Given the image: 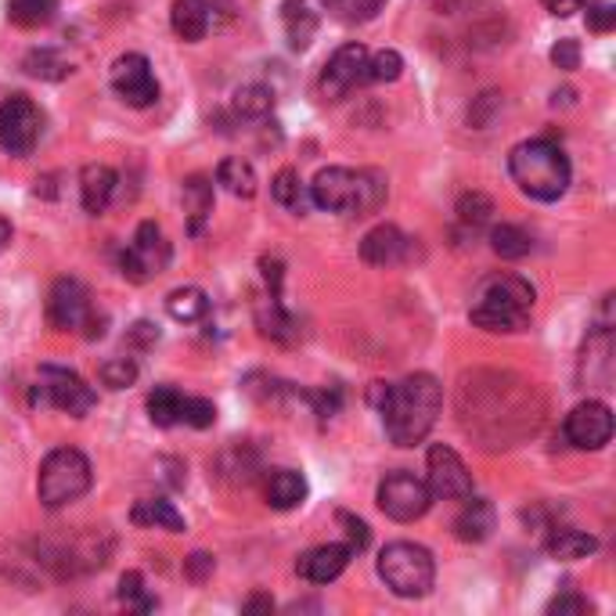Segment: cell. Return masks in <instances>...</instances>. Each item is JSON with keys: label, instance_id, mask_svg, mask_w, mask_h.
<instances>
[{"label": "cell", "instance_id": "6da1fadb", "mask_svg": "<svg viewBox=\"0 0 616 616\" xmlns=\"http://www.w3.org/2000/svg\"><path fill=\"white\" fill-rule=\"evenodd\" d=\"M372 404L383 411V426L389 443L397 448H415L429 437V429L437 426L443 389L432 375L415 372L400 383H372Z\"/></svg>", "mask_w": 616, "mask_h": 616}, {"label": "cell", "instance_id": "7a4b0ae2", "mask_svg": "<svg viewBox=\"0 0 616 616\" xmlns=\"http://www.w3.org/2000/svg\"><path fill=\"white\" fill-rule=\"evenodd\" d=\"M534 314V285L519 274H491L473 293V318L483 332H522Z\"/></svg>", "mask_w": 616, "mask_h": 616}, {"label": "cell", "instance_id": "3957f363", "mask_svg": "<svg viewBox=\"0 0 616 616\" xmlns=\"http://www.w3.org/2000/svg\"><path fill=\"white\" fill-rule=\"evenodd\" d=\"M508 169L522 195H530L537 202H556L570 188V160L562 148L548 138L522 141L508 155Z\"/></svg>", "mask_w": 616, "mask_h": 616}, {"label": "cell", "instance_id": "277c9868", "mask_svg": "<svg viewBox=\"0 0 616 616\" xmlns=\"http://www.w3.org/2000/svg\"><path fill=\"white\" fill-rule=\"evenodd\" d=\"M310 202L329 213H375L386 202V177L378 169H346L329 166L314 177Z\"/></svg>", "mask_w": 616, "mask_h": 616}, {"label": "cell", "instance_id": "5b68a950", "mask_svg": "<svg viewBox=\"0 0 616 616\" xmlns=\"http://www.w3.org/2000/svg\"><path fill=\"white\" fill-rule=\"evenodd\" d=\"M95 483V469L90 458L76 448H55L41 462V476H36V497L44 508H65L90 491Z\"/></svg>", "mask_w": 616, "mask_h": 616}, {"label": "cell", "instance_id": "8992f818", "mask_svg": "<svg viewBox=\"0 0 616 616\" xmlns=\"http://www.w3.org/2000/svg\"><path fill=\"white\" fill-rule=\"evenodd\" d=\"M378 576L397 598H422L429 595L432 581H437V562L422 544L411 541H393L378 556Z\"/></svg>", "mask_w": 616, "mask_h": 616}, {"label": "cell", "instance_id": "52a82bcc", "mask_svg": "<svg viewBox=\"0 0 616 616\" xmlns=\"http://www.w3.org/2000/svg\"><path fill=\"white\" fill-rule=\"evenodd\" d=\"M36 400L51 404L73 418H84L95 411L98 393L95 386H87L80 375L69 369H58V364H44L41 369V386H36Z\"/></svg>", "mask_w": 616, "mask_h": 616}, {"label": "cell", "instance_id": "ba28073f", "mask_svg": "<svg viewBox=\"0 0 616 616\" xmlns=\"http://www.w3.org/2000/svg\"><path fill=\"white\" fill-rule=\"evenodd\" d=\"M169 264V242L163 228L155 224V220H144V224L138 228L134 242H130V249H123L120 253V271L123 278L130 282H148L155 278V274H163Z\"/></svg>", "mask_w": 616, "mask_h": 616}, {"label": "cell", "instance_id": "9c48e42d", "mask_svg": "<svg viewBox=\"0 0 616 616\" xmlns=\"http://www.w3.org/2000/svg\"><path fill=\"white\" fill-rule=\"evenodd\" d=\"M378 508L397 519V522H415L429 513L432 505V494H429V483L418 480L411 473H389L383 483H378Z\"/></svg>", "mask_w": 616, "mask_h": 616}, {"label": "cell", "instance_id": "30bf717a", "mask_svg": "<svg viewBox=\"0 0 616 616\" xmlns=\"http://www.w3.org/2000/svg\"><path fill=\"white\" fill-rule=\"evenodd\" d=\"M36 141H41V109L25 95L0 101V148L11 155H30Z\"/></svg>", "mask_w": 616, "mask_h": 616}, {"label": "cell", "instance_id": "8fae6325", "mask_svg": "<svg viewBox=\"0 0 616 616\" xmlns=\"http://www.w3.org/2000/svg\"><path fill=\"white\" fill-rule=\"evenodd\" d=\"M429 494L443 497V502H462V497L473 494V476H469V465L458 458L454 448L448 443H432L429 448Z\"/></svg>", "mask_w": 616, "mask_h": 616}, {"label": "cell", "instance_id": "7c38bea8", "mask_svg": "<svg viewBox=\"0 0 616 616\" xmlns=\"http://www.w3.org/2000/svg\"><path fill=\"white\" fill-rule=\"evenodd\" d=\"M369 84V47L343 44L321 69V95L329 101L346 98L353 87Z\"/></svg>", "mask_w": 616, "mask_h": 616}, {"label": "cell", "instance_id": "4fadbf2b", "mask_svg": "<svg viewBox=\"0 0 616 616\" xmlns=\"http://www.w3.org/2000/svg\"><path fill=\"white\" fill-rule=\"evenodd\" d=\"M112 90L127 105H134V109H148V105L160 98V84H155L152 62L138 55V51L120 55L112 62Z\"/></svg>", "mask_w": 616, "mask_h": 616}, {"label": "cell", "instance_id": "5bb4252c", "mask_svg": "<svg viewBox=\"0 0 616 616\" xmlns=\"http://www.w3.org/2000/svg\"><path fill=\"white\" fill-rule=\"evenodd\" d=\"M90 288L80 278H58L47 293V324L55 332H73L84 329L90 318Z\"/></svg>", "mask_w": 616, "mask_h": 616}, {"label": "cell", "instance_id": "9a60e30c", "mask_svg": "<svg viewBox=\"0 0 616 616\" xmlns=\"http://www.w3.org/2000/svg\"><path fill=\"white\" fill-rule=\"evenodd\" d=\"M562 429L576 451H602L613 440V411L602 400H584L566 415Z\"/></svg>", "mask_w": 616, "mask_h": 616}, {"label": "cell", "instance_id": "2e32d148", "mask_svg": "<svg viewBox=\"0 0 616 616\" xmlns=\"http://www.w3.org/2000/svg\"><path fill=\"white\" fill-rule=\"evenodd\" d=\"M411 242L415 239H408L400 228L378 224L361 239V260L372 267H393V264H400V260L411 256Z\"/></svg>", "mask_w": 616, "mask_h": 616}, {"label": "cell", "instance_id": "e0dca14e", "mask_svg": "<svg viewBox=\"0 0 616 616\" xmlns=\"http://www.w3.org/2000/svg\"><path fill=\"white\" fill-rule=\"evenodd\" d=\"M353 552L346 544H318L296 559V573L310 584H332L350 566Z\"/></svg>", "mask_w": 616, "mask_h": 616}, {"label": "cell", "instance_id": "ac0fdd59", "mask_svg": "<svg viewBox=\"0 0 616 616\" xmlns=\"http://www.w3.org/2000/svg\"><path fill=\"white\" fill-rule=\"evenodd\" d=\"M494 534V505L487 497H465L462 513L454 516V537L465 544H480Z\"/></svg>", "mask_w": 616, "mask_h": 616}, {"label": "cell", "instance_id": "d6986e66", "mask_svg": "<svg viewBox=\"0 0 616 616\" xmlns=\"http://www.w3.org/2000/svg\"><path fill=\"white\" fill-rule=\"evenodd\" d=\"M116 185H120V177H116V169L112 166H105V163H90L84 166V174H80V199H84V209L87 213H105L112 202V195H116Z\"/></svg>", "mask_w": 616, "mask_h": 616}, {"label": "cell", "instance_id": "ffe728a7", "mask_svg": "<svg viewBox=\"0 0 616 616\" xmlns=\"http://www.w3.org/2000/svg\"><path fill=\"white\" fill-rule=\"evenodd\" d=\"M267 505L278 508V513H288V508H299L307 502V480L296 469H274L264 483Z\"/></svg>", "mask_w": 616, "mask_h": 616}, {"label": "cell", "instance_id": "44dd1931", "mask_svg": "<svg viewBox=\"0 0 616 616\" xmlns=\"http://www.w3.org/2000/svg\"><path fill=\"white\" fill-rule=\"evenodd\" d=\"M209 22H213V15H209V0H174L169 25H174V33L180 41L199 44L209 33Z\"/></svg>", "mask_w": 616, "mask_h": 616}, {"label": "cell", "instance_id": "7402d4cb", "mask_svg": "<svg viewBox=\"0 0 616 616\" xmlns=\"http://www.w3.org/2000/svg\"><path fill=\"white\" fill-rule=\"evenodd\" d=\"M130 519H134L138 527H155V530H169V534L185 530V516H180L174 502H166V497H144V502L134 505Z\"/></svg>", "mask_w": 616, "mask_h": 616}, {"label": "cell", "instance_id": "603a6c76", "mask_svg": "<svg viewBox=\"0 0 616 616\" xmlns=\"http://www.w3.org/2000/svg\"><path fill=\"white\" fill-rule=\"evenodd\" d=\"M256 324H260V332L278 339V343H293V336H296L293 314H285L282 296H271V293L256 304Z\"/></svg>", "mask_w": 616, "mask_h": 616}, {"label": "cell", "instance_id": "cb8c5ba5", "mask_svg": "<svg viewBox=\"0 0 616 616\" xmlns=\"http://www.w3.org/2000/svg\"><path fill=\"white\" fill-rule=\"evenodd\" d=\"M318 33V11H310L307 0H285V36L296 51L310 47Z\"/></svg>", "mask_w": 616, "mask_h": 616}, {"label": "cell", "instance_id": "d4e9b609", "mask_svg": "<svg viewBox=\"0 0 616 616\" xmlns=\"http://www.w3.org/2000/svg\"><path fill=\"white\" fill-rule=\"evenodd\" d=\"M148 418L160 429L177 426L180 418H185V393L174 386H155L148 393Z\"/></svg>", "mask_w": 616, "mask_h": 616}, {"label": "cell", "instance_id": "484cf974", "mask_svg": "<svg viewBox=\"0 0 616 616\" xmlns=\"http://www.w3.org/2000/svg\"><path fill=\"white\" fill-rule=\"evenodd\" d=\"M217 185H224L234 199H253L256 195V169L245 160H224L217 166Z\"/></svg>", "mask_w": 616, "mask_h": 616}, {"label": "cell", "instance_id": "4316f807", "mask_svg": "<svg viewBox=\"0 0 616 616\" xmlns=\"http://www.w3.org/2000/svg\"><path fill=\"white\" fill-rule=\"evenodd\" d=\"M58 15V0H8V19L19 30H41Z\"/></svg>", "mask_w": 616, "mask_h": 616}, {"label": "cell", "instance_id": "83f0119b", "mask_svg": "<svg viewBox=\"0 0 616 616\" xmlns=\"http://www.w3.org/2000/svg\"><path fill=\"white\" fill-rule=\"evenodd\" d=\"M166 310L174 321H202L209 314V296L195 285L174 288V293L166 296Z\"/></svg>", "mask_w": 616, "mask_h": 616}, {"label": "cell", "instance_id": "f1b7e54d", "mask_svg": "<svg viewBox=\"0 0 616 616\" xmlns=\"http://www.w3.org/2000/svg\"><path fill=\"white\" fill-rule=\"evenodd\" d=\"M595 548H598V541L584 530H556L552 541H548V552H552L559 562L587 559V556H595Z\"/></svg>", "mask_w": 616, "mask_h": 616}, {"label": "cell", "instance_id": "f546056e", "mask_svg": "<svg viewBox=\"0 0 616 616\" xmlns=\"http://www.w3.org/2000/svg\"><path fill=\"white\" fill-rule=\"evenodd\" d=\"M22 69L33 76V80H65L73 73V65L65 62L58 51L51 47H33L30 55L22 58Z\"/></svg>", "mask_w": 616, "mask_h": 616}, {"label": "cell", "instance_id": "4dcf8cb0", "mask_svg": "<svg viewBox=\"0 0 616 616\" xmlns=\"http://www.w3.org/2000/svg\"><path fill=\"white\" fill-rule=\"evenodd\" d=\"M185 209H188V217H191V231L199 234L202 231V220L213 213V185L202 177V174H195L185 180Z\"/></svg>", "mask_w": 616, "mask_h": 616}, {"label": "cell", "instance_id": "1f68e13d", "mask_svg": "<svg viewBox=\"0 0 616 616\" xmlns=\"http://www.w3.org/2000/svg\"><path fill=\"white\" fill-rule=\"evenodd\" d=\"M491 249L502 260H522L534 249V242H530V234L516 224H497L491 228Z\"/></svg>", "mask_w": 616, "mask_h": 616}, {"label": "cell", "instance_id": "d6a6232c", "mask_svg": "<svg viewBox=\"0 0 616 616\" xmlns=\"http://www.w3.org/2000/svg\"><path fill=\"white\" fill-rule=\"evenodd\" d=\"M271 195H274V202L293 209V213H304L307 202H310V191L304 188V180H299L296 169H282V174L274 177Z\"/></svg>", "mask_w": 616, "mask_h": 616}, {"label": "cell", "instance_id": "836d02e7", "mask_svg": "<svg viewBox=\"0 0 616 616\" xmlns=\"http://www.w3.org/2000/svg\"><path fill=\"white\" fill-rule=\"evenodd\" d=\"M274 109V90L264 84H245L234 90V112L245 116V120H260Z\"/></svg>", "mask_w": 616, "mask_h": 616}, {"label": "cell", "instance_id": "e575fe53", "mask_svg": "<svg viewBox=\"0 0 616 616\" xmlns=\"http://www.w3.org/2000/svg\"><path fill=\"white\" fill-rule=\"evenodd\" d=\"M491 213H494V202L487 199V195L480 191H469L458 199V224L469 228V231H480L491 224Z\"/></svg>", "mask_w": 616, "mask_h": 616}, {"label": "cell", "instance_id": "d590c367", "mask_svg": "<svg viewBox=\"0 0 616 616\" xmlns=\"http://www.w3.org/2000/svg\"><path fill=\"white\" fill-rule=\"evenodd\" d=\"M386 0H324V8L343 22H372Z\"/></svg>", "mask_w": 616, "mask_h": 616}, {"label": "cell", "instance_id": "8d00e7d4", "mask_svg": "<svg viewBox=\"0 0 616 616\" xmlns=\"http://www.w3.org/2000/svg\"><path fill=\"white\" fill-rule=\"evenodd\" d=\"M98 378H101V386H109V389H127L138 383V364L130 358H109L98 369Z\"/></svg>", "mask_w": 616, "mask_h": 616}, {"label": "cell", "instance_id": "74e56055", "mask_svg": "<svg viewBox=\"0 0 616 616\" xmlns=\"http://www.w3.org/2000/svg\"><path fill=\"white\" fill-rule=\"evenodd\" d=\"M404 73V58L397 55V51H378V55H369V80L375 84H393L400 80Z\"/></svg>", "mask_w": 616, "mask_h": 616}, {"label": "cell", "instance_id": "f35d334b", "mask_svg": "<svg viewBox=\"0 0 616 616\" xmlns=\"http://www.w3.org/2000/svg\"><path fill=\"white\" fill-rule=\"evenodd\" d=\"M120 602H127V606H134V609H141V613H148V609H155V598L144 592V576L141 573H123V581H120Z\"/></svg>", "mask_w": 616, "mask_h": 616}, {"label": "cell", "instance_id": "ab89813d", "mask_svg": "<svg viewBox=\"0 0 616 616\" xmlns=\"http://www.w3.org/2000/svg\"><path fill=\"white\" fill-rule=\"evenodd\" d=\"M336 519H339V527H343V534H346V548H350V552L353 556L364 552V548H369V541H372L369 522L358 519V516H350V513H339Z\"/></svg>", "mask_w": 616, "mask_h": 616}, {"label": "cell", "instance_id": "60d3db41", "mask_svg": "<svg viewBox=\"0 0 616 616\" xmlns=\"http://www.w3.org/2000/svg\"><path fill=\"white\" fill-rule=\"evenodd\" d=\"M180 422H188L195 429H209L217 422V408L213 400H202V397H185V418Z\"/></svg>", "mask_w": 616, "mask_h": 616}, {"label": "cell", "instance_id": "b9f144b4", "mask_svg": "<svg viewBox=\"0 0 616 616\" xmlns=\"http://www.w3.org/2000/svg\"><path fill=\"white\" fill-rule=\"evenodd\" d=\"M548 613L552 616H584V613H592V602H587L584 595H576V592H566V595L548 602Z\"/></svg>", "mask_w": 616, "mask_h": 616}, {"label": "cell", "instance_id": "7bdbcfd3", "mask_svg": "<svg viewBox=\"0 0 616 616\" xmlns=\"http://www.w3.org/2000/svg\"><path fill=\"white\" fill-rule=\"evenodd\" d=\"M552 62L559 65V69H576V65H581V44H576V41H570V36H566V41H559L556 47H552Z\"/></svg>", "mask_w": 616, "mask_h": 616}, {"label": "cell", "instance_id": "ee69618b", "mask_svg": "<svg viewBox=\"0 0 616 616\" xmlns=\"http://www.w3.org/2000/svg\"><path fill=\"white\" fill-rule=\"evenodd\" d=\"M616 22V8L613 4H592L587 8V30L592 33H609Z\"/></svg>", "mask_w": 616, "mask_h": 616}, {"label": "cell", "instance_id": "f6af8a7d", "mask_svg": "<svg viewBox=\"0 0 616 616\" xmlns=\"http://www.w3.org/2000/svg\"><path fill=\"white\" fill-rule=\"evenodd\" d=\"M260 271H264V282H267V293L271 296H282V282H285V267L282 260H260Z\"/></svg>", "mask_w": 616, "mask_h": 616}, {"label": "cell", "instance_id": "bcb514c9", "mask_svg": "<svg viewBox=\"0 0 616 616\" xmlns=\"http://www.w3.org/2000/svg\"><path fill=\"white\" fill-rule=\"evenodd\" d=\"M185 573L191 576L195 584H202L209 573H213V556H206V552H195L191 559H188V566H185Z\"/></svg>", "mask_w": 616, "mask_h": 616}, {"label": "cell", "instance_id": "7dc6e473", "mask_svg": "<svg viewBox=\"0 0 616 616\" xmlns=\"http://www.w3.org/2000/svg\"><path fill=\"white\" fill-rule=\"evenodd\" d=\"M544 8L552 11V15L566 19V15H573V11H581V0H544Z\"/></svg>", "mask_w": 616, "mask_h": 616}, {"label": "cell", "instance_id": "c3c4849f", "mask_svg": "<svg viewBox=\"0 0 616 616\" xmlns=\"http://www.w3.org/2000/svg\"><path fill=\"white\" fill-rule=\"evenodd\" d=\"M242 609H245V613H271V609H274V598H271V595H253Z\"/></svg>", "mask_w": 616, "mask_h": 616}, {"label": "cell", "instance_id": "681fc988", "mask_svg": "<svg viewBox=\"0 0 616 616\" xmlns=\"http://www.w3.org/2000/svg\"><path fill=\"white\" fill-rule=\"evenodd\" d=\"M11 245V224H8V217H0V253Z\"/></svg>", "mask_w": 616, "mask_h": 616}]
</instances>
